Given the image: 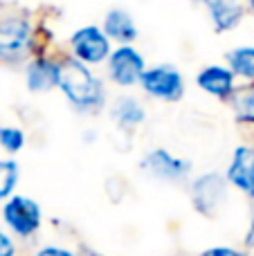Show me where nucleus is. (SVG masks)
I'll use <instances>...</instances> for the list:
<instances>
[{
	"mask_svg": "<svg viewBox=\"0 0 254 256\" xmlns=\"http://www.w3.org/2000/svg\"><path fill=\"white\" fill-rule=\"evenodd\" d=\"M2 220L14 234L27 238L40 227V220H43L40 204L27 196H12L2 204Z\"/></svg>",
	"mask_w": 254,
	"mask_h": 256,
	"instance_id": "20e7f679",
	"label": "nucleus"
},
{
	"mask_svg": "<svg viewBox=\"0 0 254 256\" xmlns=\"http://www.w3.org/2000/svg\"><path fill=\"white\" fill-rule=\"evenodd\" d=\"M0 256H16V243L4 232H0Z\"/></svg>",
	"mask_w": 254,
	"mask_h": 256,
	"instance_id": "6ab92c4d",
	"label": "nucleus"
},
{
	"mask_svg": "<svg viewBox=\"0 0 254 256\" xmlns=\"http://www.w3.org/2000/svg\"><path fill=\"white\" fill-rule=\"evenodd\" d=\"M61 68L63 63L54 61L50 56H36L30 61L25 70L27 88L32 92H48L61 84Z\"/></svg>",
	"mask_w": 254,
	"mask_h": 256,
	"instance_id": "9d476101",
	"label": "nucleus"
},
{
	"mask_svg": "<svg viewBox=\"0 0 254 256\" xmlns=\"http://www.w3.org/2000/svg\"><path fill=\"white\" fill-rule=\"evenodd\" d=\"M20 178V166L16 160H0V200L12 198Z\"/></svg>",
	"mask_w": 254,
	"mask_h": 256,
	"instance_id": "dca6fc26",
	"label": "nucleus"
},
{
	"mask_svg": "<svg viewBox=\"0 0 254 256\" xmlns=\"http://www.w3.org/2000/svg\"><path fill=\"white\" fill-rule=\"evenodd\" d=\"M250 12L254 14V0H250Z\"/></svg>",
	"mask_w": 254,
	"mask_h": 256,
	"instance_id": "5701e85b",
	"label": "nucleus"
},
{
	"mask_svg": "<svg viewBox=\"0 0 254 256\" xmlns=\"http://www.w3.org/2000/svg\"><path fill=\"white\" fill-rule=\"evenodd\" d=\"M230 70L236 76L254 81V45H241V48L228 52Z\"/></svg>",
	"mask_w": 254,
	"mask_h": 256,
	"instance_id": "2eb2a0df",
	"label": "nucleus"
},
{
	"mask_svg": "<svg viewBox=\"0 0 254 256\" xmlns=\"http://www.w3.org/2000/svg\"><path fill=\"white\" fill-rule=\"evenodd\" d=\"M36 256H76L74 252H70V250L66 248H56V245H48V248H40Z\"/></svg>",
	"mask_w": 254,
	"mask_h": 256,
	"instance_id": "aec40b11",
	"label": "nucleus"
},
{
	"mask_svg": "<svg viewBox=\"0 0 254 256\" xmlns=\"http://www.w3.org/2000/svg\"><path fill=\"white\" fill-rule=\"evenodd\" d=\"M225 180L254 200V146H236L230 160Z\"/></svg>",
	"mask_w": 254,
	"mask_h": 256,
	"instance_id": "1a4fd4ad",
	"label": "nucleus"
},
{
	"mask_svg": "<svg viewBox=\"0 0 254 256\" xmlns=\"http://www.w3.org/2000/svg\"><path fill=\"white\" fill-rule=\"evenodd\" d=\"M232 108L238 122H252L254 124V88H238L232 94Z\"/></svg>",
	"mask_w": 254,
	"mask_h": 256,
	"instance_id": "f3484780",
	"label": "nucleus"
},
{
	"mask_svg": "<svg viewBox=\"0 0 254 256\" xmlns=\"http://www.w3.org/2000/svg\"><path fill=\"white\" fill-rule=\"evenodd\" d=\"M234 79H236V74L225 66H207L196 74V84L200 86L207 94L218 97V99L232 97V94L236 92Z\"/></svg>",
	"mask_w": 254,
	"mask_h": 256,
	"instance_id": "9b49d317",
	"label": "nucleus"
},
{
	"mask_svg": "<svg viewBox=\"0 0 254 256\" xmlns=\"http://www.w3.org/2000/svg\"><path fill=\"white\" fill-rule=\"evenodd\" d=\"M200 256H248V254L238 252V250H234V248H210Z\"/></svg>",
	"mask_w": 254,
	"mask_h": 256,
	"instance_id": "412c9836",
	"label": "nucleus"
},
{
	"mask_svg": "<svg viewBox=\"0 0 254 256\" xmlns=\"http://www.w3.org/2000/svg\"><path fill=\"white\" fill-rule=\"evenodd\" d=\"M58 88L63 90L66 99L76 108V110H99L106 104V88L104 81L90 70L88 66H84L76 58H68L63 61L61 68V84Z\"/></svg>",
	"mask_w": 254,
	"mask_h": 256,
	"instance_id": "f257e3e1",
	"label": "nucleus"
},
{
	"mask_svg": "<svg viewBox=\"0 0 254 256\" xmlns=\"http://www.w3.org/2000/svg\"><path fill=\"white\" fill-rule=\"evenodd\" d=\"M216 32H230L241 25L246 16V7L241 2H228V0H212L205 4Z\"/></svg>",
	"mask_w": 254,
	"mask_h": 256,
	"instance_id": "f8f14e48",
	"label": "nucleus"
},
{
	"mask_svg": "<svg viewBox=\"0 0 254 256\" xmlns=\"http://www.w3.org/2000/svg\"><path fill=\"white\" fill-rule=\"evenodd\" d=\"M146 72L144 56L130 45H120L108 58V74L117 86H135Z\"/></svg>",
	"mask_w": 254,
	"mask_h": 256,
	"instance_id": "0eeeda50",
	"label": "nucleus"
},
{
	"mask_svg": "<svg viewBox=\"0 0 254 256\" xmlns=\"http://www.w3.org/2000/svg\"><path fill=\"white\" fill-rule=\"evenodd\" d=\"M110 117L122 128H135L146 120V110L144 106L130 94H120L110 106Z\"/></svg>",
	"mask_w": 254,
	"mask_h": 256,
	"instance_id": "4468645a",
	"label": "nucleus"
},
{
	"mask_svg": "<svg viewBox=\"0 0 254 256\" xmlns=\"http://www.w3.org/2000/svg\"><path fill=\"white\" fill-rule=\"evenodd\" d=\"M225 198H228V180L218 173H202L192 182L194 209L205 218H214L218 214L220 204L225 202Z\"/></svg>",
	"mask_w": 254,
	"mask_h": 256,
	"instance_id": "39448f33",
	"label": "nucleus"
},
{
	"mask_svg": "<svg viewBox=\"0 0 254 256\" xmlns=\"http://www.w3.org/2000/svg\"><path fill=\"white\" fill-rule=\"evenodd\" d=\"M0 146L7 153H18L25 146V132L16 126H0Z\"/></svg>",
	"mask_w": 254,
	"mask_h": 256,
	"instance_id": "a211bd4d",
	"label": "nucleus"
},
{
	"mask_svg": "<svg viewBox=\"0 0 254 256\" xmlns=\"http://www.w3.org/2000/svg\"><path fill=\"white\" fill-rule=\"evenodd\" d=\"M140 166L160 180H184L192 173V162L184 158H176L166 148H153L142 158Z\"/></svg>",
	"mask_w": 254,
	"mask_h": 256,
	"instance_id": "6e6552de",
	"label": "nucleus"
},
{
	"mask_svg": "<svg viewBox=\"0 0 254 256\" xmlns=\"http://www.w3.org/2000/svg\"><path fill=\"white\" fill-rule=\"evenodd\" d=\"M70 48L72 56L81 61L84 66H94V63H104L110 58V38L104 34L102 27L97 25H86L76 30L70 36Z\"/></svg>",
	"mask_w": 254,
	"mask_h": 256,
	"instance_id": "7ed1b4c3",
	"label": "nucleus"
},
{
	"mask_svg": "<svg viewBox=\"0 0 254 256\" xmlns=\"http://www.w3.org/2000/svg\"><path fill=\"white\" fill-rule=\"evenodd\" d=\"M104 34L108 38L120 40L122 45H130L135 38H138V27H135V20L126 9H110L104 18Z\"/></svg>",
	"mask_w": 254,
	"mask_h": 256,
	"instance_id": "ddd939ff",
	"label": "nucleus"
},
{
	"mask_svg": "<svg viewBox=\"0 0 254 256\" xmlns=\"http://www.w3.org/2000/svg\"><path fill=\"white\" fill-rule=\"evenodd\" d=\"M246 245L254 250V218L250 220V227H248V236H246Z\"/></svg>",
	"mask_w": 254,
	"mask_h": 256,
	"instance_id": "4be33fe9",
	"label": "nucleus"
},
{
	"mask_svg": "<svg viewBox=\"0 0 254 256\" xmlns=\"http://www.w3.org/2000/svg\"><path fill=\"white\" fill-rule=\"evenodd\" d=\"M34 45V27L25 16L0 18V58L20 61Z\"/></svg>",
	"mask_w": 254,
	"mask_h": 256,
	"instance_id": "f03ea898",
	"label": "nucleus"
},
{
	"mask_svg": "<svg viewBox=\"0 0 254 256\" xmlns=\"http://www.w3.org/2000/svg\"><path fill=\"white\" fill-rule=\"evenodd\" d=\"M140 86L148 97L162 99V102H178L184 94V76L174 66L146 68Z\"/></svg>",
	"mask_w": 254,
	"mask_h": 256,
	"instance_id": "423d86ee",
	"label": "nucleus"
}]
</instances>
